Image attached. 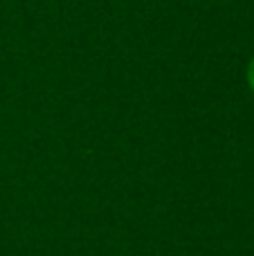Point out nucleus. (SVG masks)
I'll return each mask as SVG.
<instances>
[{
	"mask_svg": "<svg viewBox=\"0 0 254 256\" xmlns=\"http://www.w3.org/2000/svg\"><path fill=\"white\" fill-rule=\"evenodd\" d=\"M248 86H250V90L254 92V56H252L250 66H248Z\"/></svg>",
	"mask_w": 254,
	"mask_h": 256,
	"instance_id": "obj_1",
	"label": "nucleus"
}]
</instances>
